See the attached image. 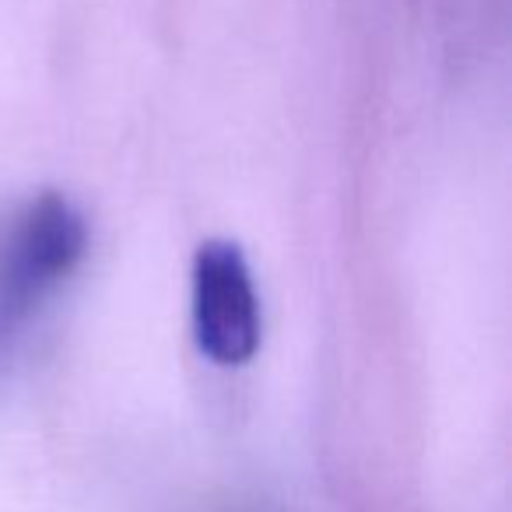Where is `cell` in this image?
<instances>
[{
	"instance_id": "6da1fadb",
	"label": "cell",
	"mask_w": 512,
	"mask_h": 512,
	"mask_svg": "<svg viewBox=\"0 0 512 512\" xmlns=\"http://www.w3.org/2000/svg\"><path fill=\"white\" fill-rule=\"evenodd\" d=\"M88 246L85 218L57 193L25 204L0 232V362L11 355L18 330L32 320L78 267Z\"/></svg>"
},
{
	"instance_id": "7a4b0ae2",
	"label": "cell",
	"mask_w": 512,
	"mask_h": 512,
	"mask_svg": "<svg viewBox=\"0 0 512 512\" xmlns=\"http://www.w3.org/2000/svg\"><path fill=\"white\" fill-rule=\"evenodd\" d=\"M193 337L218 365H246L260 348V299L246 256L232 242H204L193 260Z\"/></svg>"
}]
</instances>
